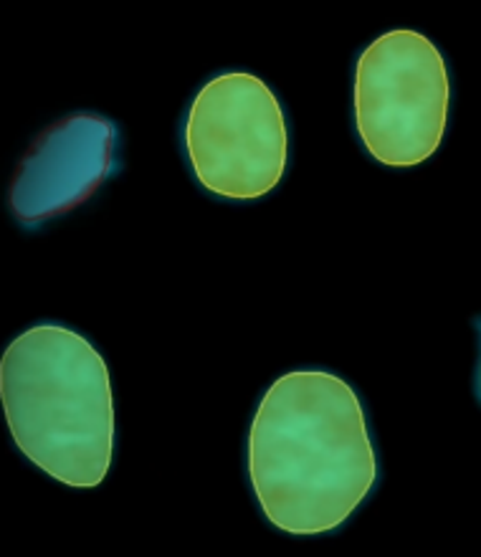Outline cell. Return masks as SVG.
Returning <instances> with one entry per match:
<instances>
[{
    "label": "cell",
    "instance_id": "6da1fadb",
    "mask_svg": "<svg viewBox=\"0 0 481 557\" xmlns=\"http://www.w3.org/2000/svg\"><path fill=\"white\" fill-rule=\"evenodd\" d=\"M246 461L267 522L301 537L343 528L380 474L362 400L328 370H294L269 385Z\"/></svg>",
    "mask_w": 481,
    "mask_h": 557
},
{
    "label": "cell",
    "instance_id": "7a4b0ae2",
    "mask_svg": "<svg viewBox=\"0 0 481 557\" xmlns=\"http://www.w3.org/2000/svg\"><path fill=\"white\" fill-rule=\"evenodd\" d=\"M0 400L15 448L34 467L76 490L104 482L118 416L110 370L87 337L53 322L21 332L0 360Z\"/></svg>",
    "mask_w": 481,
    "mask_h": 557
},
{
    "label": "cell",
    "instance_id": "3957f363",
    "mask_svg": "<svg viewBox=\"0 0 481 557\" xmlns=\"http://www.w3.org/2000/svg\"><path fill=\"white\" fill-rule=\"evenodd\" d=\"M452 79L444 53L410 28L387 30L355 64V129L380 165L416 168L436 154L446 135Z\"/></svg>",
    "mask_w": 481,
    "mask_h": 557
},
{
    "label": "cell",
    "instance_id": "277c9868",
    "mask_svg": "<svg viewBox=\"0 0 481 557\" xmlns=\"http://www.w3.org/2000/svg\"><path fill=\"white\" fill-rule=\"evenodd\" d=\"M183 150L211 196L234 203L267 198L289 165L284 107L256 74L213 76L185 114Z\"/></svg>",
    "mask_w": 481,
    "mask_h": 557
},
{
    "label": "cell",
    "instance_id": "5b68a950",
    "mask_svg": "<svg viewBox=\"0 0 481 557\" xmlns=\"http://www.w3.org/2000/svg\"><path fill=\"white\" fill-rule=\"evenodd\" d=\"M120 129L102 114H69L30 145L11 185V213L23 228L74 211L118 168Z\"/></svg>",
    "mask_w": 481,
    "mask_h": 557
},
{
    "label": "cell",
    "instance_id": "8992f818",
    "mask_svg": "<svg viewBox=\"0 0 481 557\" xmlns=\"http://www.w3.org/2000/svg\"><path fill=\"white\" fill-rule=\"evenodd\" d=\"M477 396L481 400V339H479V368H477Z\"/></svg>",
    "mask_w": 481,
    "mask_h": 557
}]
</instances>
